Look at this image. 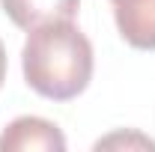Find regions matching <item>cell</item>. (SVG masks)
<instances>
[{"mask_svg": "<svg viewBox=\"0 0 155 152\" xmlns=\"http://www.w3.org/2000/svg\"><path fill=\"white\" fill-rule=\"evenodd\" d=\"M93 42L75 21H48L27 30L21 48L24 84L48 101H72L93 81Z\"/></svg>", "mask_w": 155, "mask_h": 152, "instance_id": "obj_1", "label": "cell"}, {"mask_svg": "<svg viewBox=\"0 0 155 152\" xmlns=\"http://www.w3.org/2000/svg\"><path fill=\"white\" fill-rule=\"evenodd\" d=\"M66 134L42 116H18L0 134V152H63Z\"/></svg>", "mask_w": 155, "mask_h": 152, "instance_id": "obj_2", "label": "cell"}, {"mask_svg": "<svg viewBox=\"0 0 155 152\" xmlns=\"http://www.w3.org/2000/svg\"><path fill=\"white\" fill-rule=\"evenodd\" d=\"M116 30L125 45L155 51V0H110Z\"/></svg>", "mask_w": 155, "mask_h": 152, "instance_id": "obj_3", "label": "cell"}, {"mask_svg": "<svg viewBox=\"0 0 155 152\" xmlns=\"http://www.w3.org/2000/svg\"><path fill=\"white\" fill-rule=\"evenodd\" d=\"M6 18L21 30H33L48 21H75L81 0H0Z\"/></svg>", "mask_w": 155, "mask_h": 152, "instance_id": "obj_4", "label": "cell"}, {"mask_svg": "<svg viewBox=\"0 0 155 152\" xmlns=\"http://www.w3.org/2000/svg\"><path fill=\"white\" fill-rule=\"evenodd\" d=\"M93 149H155V140L140 134L137 128H128V131H114L107 137H98L93 143Z\"/></svg>", "mask_w": 155, "mask_h": 152, "instance_id": "obj_5", "label": "cell"}, {"mask_svg": "<svg viewBox=\"0 0 155 152\" xmlns=\"http://www.w3.org/2000/svg\"><path fill=\"white\" fill-rule=\"evenodd\" d=\"M3 78H6V48L0 42V87H3Z\"/></svg>", "mask_w": 155, "mask_h": 152, "instance_id": "obj_6", "label": "cell"}]
</instances>
